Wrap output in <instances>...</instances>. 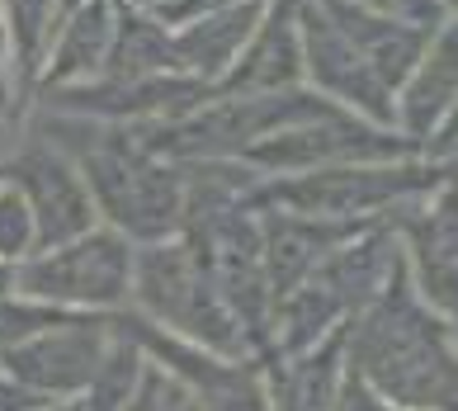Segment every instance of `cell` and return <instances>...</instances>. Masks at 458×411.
Listing matches in <instances>:
<instances>
[{"label": "cell", "mask_w": 458, "mask_h": 411, "mask_svg": "<svg viewBox=\"0 0 458 411\" xmlns=\"http://www.w3.org/2000/svg\"><path fill=\"white\" fill-rule=\"evenodd\" d=\"M345 369L393 411H458V336L416 294L406 255L383 294L350 321Z\"/></svg>", "instance_id": "cell-1"}, {"label": "cell", "mask_w": 458, "mask_h": 411, "mask_svg": "<svg viewBox=\"0 0 458 411\" xmlns=\"http://www.w3.org/2000/svg\"><path fill=\"white\" fill-rule=\"evenodd\" d=\"M43 137L76 161L81 180L95 199V213L132 246H157L184 236L190 218V176L132 137L123 124L90 118H43Z\"/></svg>", "instance_id": "cell-2"}, {"label": "cell", "mask_w": 458, "mask_h": 411, "mask_svg": "<svg viewBox=\"0 0 458 411\" xmlns=\"http://www.w3.org/2000/svg\"><path fill=\"white\" fill-rule=\"evenodd\" d=\"M132 313L151 321L157 331L184 340V346H199L223 359H256L242 321L232 317V307L213 288L208 270H203V261L184 236L138 246V261H132Z\"/></svg>", "instance_id": "cell-3"}, {"label": "cell", "mask_w": 458, "mask_h": 411, "mask_svg": "<svg viewBox=\"0 0 458 411\" xmlns=\"http://www.w3.org/2000/svg\"><path fill=\"white\" fill-rule=\"evenodd\" d=\"M132 261H138V246L99 222L76 242L29 255L14 270V294L43 307H62V313L118 317L132 307Z\"/></svg>", "instance_id": "cell-4"}, {"label": "cell", "mask_w": 458, "mask_h": 411, "mask_svg": "<svg viewBox=\"0 0 458 411\" xmlns=\"http://www.w3.org/2000/svg\"><path fill=\"white\" fill-rule=\"evenodd\" d=\"M439 180L435 166L420 161H373V166H331L312 176L260 180L250 203L269 213H293L317 222H373L397 199H411Z\"/></svg>", "instance_id": "cell-5"}, {"label": "cell", "mask_w": 458, "mask_h": 411, "mask_svg": "<svg viewBox=\"0 0 458 411\" xmlns=\"http://www.w3.org/2000/svg\"><path fill=\"white\" fill-rule=\"evenodd\" d=\"M114 340H118L114 317L72 313V317L53 321L47 331L29 336L10 355H0V373L43 402H66V398H81L99 379Z\"/></svg>", "instance_id": "cell-6"}, {"label": "cell", "mask_w": 458, "mask_h": 411, "mask_svg": "<svg viewBox=\"0 0 458 411\" xmlns=\"http://www.w3.org/2000/svg\"><path fill=\"white\" fill-rule=\"evenodd\" d=\"M298 33H302V85L312 95L331 99L335 109L364 118V124L397 133V95L360 57V47L331 24L321 0H302Z\"/></svg>", "instance_id": "cell-7"}, {"label": "cell", "mask_w": 458, "mask_h": 411, "mask_svg": "<svg viewBox=\"0 0 458 411\" xmlns=\"http://www.w3.org/2000/svg\"><path fill=\"white\" fill-rule=\"evenodd\" d=\"M0 180H10L29 199L33 227H38V251L66 246V242H76V236L99 227L95 199L86 190V180H81L76 161L57 142H47V137L0 157Z\"/></svg>", "instance_id": "cell-8"}, {"label": "cell", "mask_w": 458, "mask_h": 411, "mask_svg": "<svg viewBox=\"0 0 458 411\" xmlns=\"http://www.w3.org/2000/svg\"><path fill=\"white\" fill-rule=\"evenodd\" d=\"M302 0H269L260 29L250 33L232 72L213 85V99H260L302 85V33H298Z\"/></svg>", "instance_id": "cell-9"}, {"label": "cell", "mask_w": 458, "mask_h": 411, "mask_svg": "<svg viewBox=\"0 0 458 411\" xmlns=\"http://www.w3.org/2000/svg\"><path fill=\"white\" fill-rule=\"evenodd\" d=\"M118 33V0H86V5L66 10L57 20V33L47 43L43 76H38V99L57 90H76L105 76V62L114 53Z\"/></svg>", "instance_id": "cell-10"}, {"label": "cell", "mask_w": 458, "mask_h": 411, "mask_svg": "<svg viewBox=\"0 0 458 411\" xmlns=\"http://www.w3.org/2000/svg\"><path fill=\"white\" fill-rule=\"evenodd\" d=\"M458 105V20L435 29L426 53L416 57L411 76L397 90V133L411 142H430Z\"/></svg>", "instance_id": "cell-11"}, {"label": "cell", "mask_w": 458, "mask_h": 411, "mask_svg": "<svg viewBox=\"0 0 458 411\" xmlns=\"http://www.w3.org/2000/svg\"><path fill=\"white\" fill-rule=\"evenodd\" d=\"M265 10H269V0H246V5H232V10H217V14H203V20H190V24L171 29L180 76L217 85L232 72V62L242 57L250 33L260 29Z\"/></svg>", "instance_id": "cell-12"}, {"label": "cell", "mask_w": 458, "mask_h": 411, "mask_svg": "<svg viewBox=\"0 0 458 411\" xmlns=\"http://www.w3.org/2000/svg\"><path fill=\"white\" fill-rule=\"evenodd\" d=\"M345 336H350V327L331 331L321 346L302 350L293 359L269 364L265 369L269 407L275 411H335L341 383H345Z\"/></svg>", "instance_id": "cell-13"}, {"label": "cell", "mask_w": 458, "mask_h": 411, "mask_svg": "<svg viewBox=\"0 0 458 411\" xmlns=\"http://www.w3.org/2000/svg\"><path fill=\"white\" fill-rule=\"evenodd\" d=\"M0 20L10 39V85H14V128L38 105V76L47 43L62 20V0H0Z\"/></svg>", "instance_id": "cell-14"}, {"label": "cell", "mask_w": 458, "mask_h": 411, "mask_svg": "<svg viewBox=\"0 0 458 411\" xmlns=\"http://www.w3.org/2000/svg\"><path fill=\"white\" fill-rule=\"evenodd\" d=\"M151 76H180L175 47H171V29H165L157 14L118 5L114 53H109L105 76H99V81H151Z\"/></svg>", "instance_id": "cell-15"}, {"label": "cell", "mask_w": 458, "mask_h": 411, "mask_svg": "<svg viewBox=\"0 0 458 411\" xmlns=\"http://www.w3.org/2000/svg\"><path fill=\"white\" fill-rule=\"evenodd\" d=\"M33 251H38V227H33L29 199L10 180H0V261L24 265Z\"/></svg>", "instance_id": "cell-16"}, {"label": "cell", "mask_w": 458, "mask_h": 411, "mask_svg": "<svg viewBox=\"0 0 458 411\" xmlns=\"http://www.w3.org/2000/svg\"><path fill=\"white\" fill-rule=\"evenodd\" d=\"M354 10L373 14V20H387V24H406V29H420V33H435L445 29V5L439 0H350Z\"/></svg>", "instance_id": "cell-17"}, {"label": "cell", "mask_w": 458, "mask_h": 411, "mask_svg": "<svg viewBox=\"0 0 458 411\" xmlns=\"http://www.w3.org/2000/svg\"><path fill=\"white\" fill-rule=\"evenodd\" d=\"M335 411H393V407H387L383 398H373V392L345 369V383H341V402H335Z\"/></svg>", "instance_id": "cell-18"}, {"label": "cell", "mask_w": 458, "mask_h": 411, "mask_svg": "<svg viewBox=\"0 0 458 411\" xmlns=\"http://www.w3.org/2000/svg\"><path fill=\"white\" fill-rule=\"evenodd\" d=\"M0 124L14 128V85H10V39H5V20H0Z\"/></svg>", "instance_id": "cell-19"}, {"label": "cell", "mask_w": 458, "mask_h": 411, "mask_svg": "<svg viewBox=\"0 0 458 411\" xmlns=\"http://www.w3.org/2000/svg\"><path fill=\"white\" fill-rule=\"evenodd\" d=\"M33 407H43V398H33L29 388L10 383L5 373H0V411H33Z\"/></svg>", "instance_id": "cell-20"}, {"label": "cell", "mask_w": 458, "mask_h": 411, "mask_svg": "<svg viewBox=\"0 0 458 411\" xmlns=\"http://www.w3.org/2000/svg\"><path fill=\"white\" fill-rule=\"evenodd\" d=\"M128 411H165L161 407V379H157V369H151V364H147L142 388H138V398L128 402Z\"/></svg>", "instance_id": "cell-21"}, {"label": "cell", "mask_w": 458, "mask_h": 411, "mask_svg": "<svg viewBox=\"0 0 458 411\" xmlns=\"http://www.w3.org/2000/svg\"><path fill=\"white\" fill-rule=\"evenodd\" d=\"M118 5H128V10H142V14H157V20H161V14H171V10L180 5V0H118Z\"/></svg>", "instance_id": "cell-22"}, {"label": "cell", "mask_w": 458, "mask_h": 411, "mask_svg": "<svg viewBox=\"0 0 458 411\" xmlns=\"http://www.w3.org/2000/svg\"><path fill=\"white\" fill-rule=\"evenodd\" d=\"M14 270H20V265L0 261V298H14Z\"/></svg>", "instance_id": "cell-23"}, {"label": "cell", "mask_w": 458, "mask_h": 411, "mask_svg": "<svg viewBox=\"0 0 458 411\" xmlns=\"http://www.w3.org/2000/svg\"><path fill=\"white\" fill-rule=\"evenodd\" d=\"M33 411H81V398H66V402H43V407H33Z\"/></svg>", "instance_id": "cell-24"}, {"label": "cell", "mask_w": 458, "mask_h": 411, "mask_svg": "<svg viewBox=\"0 0 458 411\" xmlns=\"http://www.w3.org/2000/svg\"><path fill=\"white\" fill-rule=\"evenodd\" d=\"M76 5H86V0H62V14H66V10H76Z\"/></svg>", "instance_id": "cell-25"}, {"label": "cell", "mask_w": 458, "mask_h": 411, "mask_svg": "<svg viewBox=\"0 0 458 411\" xmlns=\"http://www.w3.org/2000/svg\"><path fill=\"white\" fill-rule=\"evenodd\" d=\"M439 5H445V10H458V0H439Z\"/></svg>", "instance_id": "cell-26"}]
</instances>
